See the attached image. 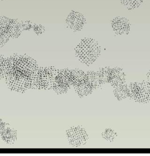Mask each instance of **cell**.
Returning a JSON list of instances; mask_svg holds the SVG:
<instances>
[{
    "label": "cell",
    "instance_id": "obj_1",
    "mask_svg": "<svg viewBox=\"0 0 150 156\" xmlns=\"http://www.w3.org/2000/svg\"><path fill=\"white\" fill-rule=\"evenodd\" d=\"M100 49L98 44L92 38L82 39L76 48V54L83 63L90 65L99 56Z\"/></svg>",
    "mask_w": 150,
    "mask_h": 156
},
{
    "label": "cell",
    "instance_id": "obj_2",
    "mask_svg": "<svg viewBox=\"0 0 150 156\" xmlns=\"http://www.w3.org/2000/svg\"><path fill=\"white\" fill-rule=\"evenodd\" d=\"M86 23L85 16L80 13L72 11L66 19V23L72 30L78 31L83 28Z\"/></svg>",
    "mask_w": 150,
    "mask_h": 156
},
{
    "label": "cell",
    "instance_id": "obj_3",
    "mask_svg": "<svg viewBox=\"0 0 150 156\" xmlns=\"http://www.w3.org/2000/svg\"><path fill=\"white\" fill-rule=\"evenodd\" d=\"M127 20L123 18H116L111 22V26L114 32L121 34L127 32L129 27Z\"/></svg>",
    "mask_w": 150,
    "mask_h": 156
},
{
    "label": "cell",
    "instance_id": "obj_4",
    "mask_svg": "<svg viewBox=\"0 0 150 156\" xmlns=\"http://www.w3.org/2000/svg\"><path fill=\"white\" fill-rule=\"evenodd\" d=\"M121 1L128 8H133L138 4L137 0H121Z\"/></svg>",
    "mask_w": 150,
    "mask_h": 156
}]
</instances>
